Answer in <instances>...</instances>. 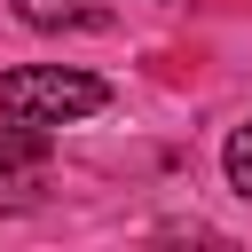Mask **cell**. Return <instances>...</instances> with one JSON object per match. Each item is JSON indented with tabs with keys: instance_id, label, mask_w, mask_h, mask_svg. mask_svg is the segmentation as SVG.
I'll return each mask as SVG.
<instances>
[{
	"instance_id": "1",
	"label": "cell",
	"mask_w": 252,
	"mask_h": 252,
	"mask_svg": "<svg viewBox=\"0 0 252 252\" xmlns=\"http://www.w3.org/2000/svg\"><path fill=\"white\" fill-rule=\"evenodd\" d=\"M102 102H110V87L94 71H63V63L0 71V118H24V126H71V118H94Z\"/></svg>"
},
{
	"instance_id": "2",
	"label": "cell",
	"mask_w": 252,
	"mask_h": 252,
	"mask_svg": "<svg viewBox=\"0 0 252 252\" xmlns=\"http://www.w3.org/2000/svg\"><path fill=\"white\" fill-rule=\"evenodd\" d=\"M39 189H47V126L8 118L0 126V213L39 205Z\"/></svg>"
},
{
	"instance_id": "3",
	"label": "cell",
	"mask_w": 252,
	"mask_h": 252,
	"mask_svg": "<svg viewBox=\"0 0 252 252\" xmlns=\"http://www.w3.org/2000/svg\"><path fill=\"white\" fill-rule=\"evenodd\" d=\"M8 8H16V24H32V32H79V24H102L94 0H8Z\"/></svg>"
},
{
	"instance_id": "4",
	"label": "cell",
	"mask_w": 252,
	"mask_h": 252,
	"mask_svg": "<svg viewBox=\"0 0 252 252\" xmlns=\"http://www.w3.org/2000/svg\"><path fill=\"white\" fill-rule=\"evenodd\" d=\"M220 165H228V189L236 197H252V118L228 134V150H220Z\"/></svg>"
}]
</instances>
